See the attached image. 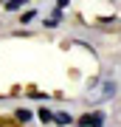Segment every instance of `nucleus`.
<instances>
[{"label": "nucleus", "instance_id": "f257e3e1", "mask_svg": "<svg viewBox=\"0 0 121 127\" xmlns=\"http://www.w3.org/2000/svg\"><path fill=\"white\" fill-rule=\"evenodd\" d=\"M104 113H87V116H82L79 119V124H93V127H101L104 124V119H101Z\"/></svg>", "mask_w": 121, "mask_h": 127}, {"label": "nucleus", "instance_id": "f03ea898", "mask_svg": "<svg viewBox=\"0 0 121 127\" xmlns=\"http://www.w3.org/2000/svg\"><path fill=\"white\" fill-rule=\"evenodd\" d=\"M116 91H118L116 82H104V88H101V93H99V102H101V99H110V96H116Z\"/></svg>", "mask_w": 121, "mask_h": 127}, {"label": "nucleus", "instance_id": "7ed1b4c3", "mask_svg": "<svg viewBox=\"0 0 121 127\" xmlns=\"http://www.w3.org/2000/svg\"><path fill=\"white\" fill-rule=\"evenodd\" d=\"M37 116H40V122H42V124H48V122H54V113H51L48 107H42V110H40V113H37Z\"/></svg>", "mask_w": 121, "mask_h": 127}, {"label": "nucleus", "instance_id": "20e7f679", "mask_svg": "<svg viewBox=\"0 0 121 127\" xmlns=\"http://www.w3.org/2000/svg\"><path fill=\"white\" fill-rule=\"evenodd\" d=\"M54 122L56 124H71L73 119H71V113H54Z\"/></svg>", "mask_w": 121, "mask_h": 127}, {"label": "nucleus", "instance_id": "39448f33", "mask_svg": "<svg viewBox=\"0 0 121 127\" xmlns=\"http://www.w3.org/2000/svg\"><path fill=\"white\" fill-rule=\"evenodd\" d=\"M14 116H17V122H23V124H25L28 119H31V110H25V107H20V110H17V113H14Z\"/></svg>", "mask_w": 121, "mask_h": 127}, {"label": "nucleus", "instance_id": "423d86ee", "mask_svg": "<svg viewBox=\"0 0 121 127\" xmlns=\"http://www.w3.org/2000/svg\"><path fill=\"white\" fill-rule=\"evenodd\" d=\"M20 6H23V0H9V3H6V9H9V11H17Z\"/></svg>", "mask_w": 121, "mask_h": 127}, {"label": "nucleus", "instance_id": "0eeeda50", "mask_svg": "<svg viewBox=\"0 0 121 127\" xmlns=\"http://www.w3.org/2000/svg\"><path fill=\"white\" fill-rule=\"evenodd\" d=\"M68 3H71V0H56V6H59V9H65Z\"/></svg>", "mask_w": 121, "mask_h": 127}]
</instances>
